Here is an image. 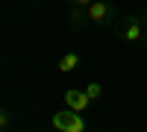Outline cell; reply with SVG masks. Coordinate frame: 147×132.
<instances>
[{
	"label": "cell",
	"mask_w": 147,
	"mask_h": 132,
	"mask_svg": "<svg viewBox=\"0 0 147 132\" xmlns=\"http://www.w3.org/2000/svg\"><path fill=\"white\" fill-rule=\"evenodd\" d=\"M85 94H88V100L94 103V100L103 94V82H88V85H85Z\"/></svg>",
	"instance_id": "52a82bcc"
},
{
	"label": "cell",
	"mask_w": 147,
	"mask_h": 132,
	"mask_svg": "<svg viewBox=\"0 0 147 132\" xmlns=\"http://www.w3.org/2000/svg\"><path fill=\"white\" fill-rule=\"evenodd\" d=\"M88 94H85V88H68L65 91V109L77 112V115H85L88 112Z\"/></svg>",
	"instance_id": "277c9868"
},
{
	"label": "cell",
	"mask_w": 147,
	"mask_h": 132,
	"mask_svg": "<svg viewBox=\"0 0 147 132\" xmlns=\"http://www.w3.org/2000/svg\"><path fill=\"white\" fill-rule=\"evenodd\" d=\"M65 21H68L71 29H85V27L91 23V21H88V9H80V6H68Z\"/></svg>",
	"instance_id": "5b68a950"
},
{
	"label": "cell",
	"mask_w": 147,
	"mask_h": 132,
	"mask_svg": "<svg viewBox=\"0 0 147 132\" xmlns=\"http://www.w3.org/2000/svg\"><path fill=\"white\" fill-rule=\"evenodd\" d=\"M0 129H3V132L12 129V112L9 109H0Z\"/></svg>",
	"instance_id": "ba28073f"
},
{
	"label": "cell",
	"mask_w": 147,
	"mask_h": 132,
	"mask_svg": "<svg viewBox=\"0 0 147 132\" xmlns=\"http://www.w3.org/2000/svg\"><path fill=\"white\" fill-rule=\"evenodd\" d=\"M118 35H121V41H124V44H129V47L144 44L147 27H144L141 15H127V18H121V23H118Z\"/></svg>",
	"instance_id": "7a4b0ae2"
},
{
	"label": "cell",
	"mask_w": 147,
	"mask_h": 132,
	"mask_svg": "<svg viewBox=\"0 0 147 132\" xmlns=\"http://www.w3.org/2000/svg\"><path fill=\"white\" fill-rule=\"evenodd\" d=\"M88 21L94 23V27H115V23L121 21V12L118 6L112 3V0H94V3L88 6Z\"/></svg>",
	"instance_id": "6da1fadb"
},
{
	"label": "cell",
	"mask_w": 147,
	"mask_h": 132,
	"mask_svg": "<svg viewBox=\"0 0 147 132\" xmlns=\"http://www.w3.org/2000/svg\"><path fill=\"white\" fill-rule=\"evenodd\" d=\"M80 62H82V59H80V53L68 50V53H62V56H59V62H56V70H59V74H74V70L80 68Z\"/></svg>",
	"instance_id": "8992f818"
},
{
	"label": "cell",
	"mask_w": 147,
	"mask_h": 132,
	"mask_svg": "<svg viewBox=\"0 0 147 132\" xmlns=\"http://www.w3.org/2000/svg\"><path fill=\"white\" fill-rule=\"evenodd\" d=\"M53 126L59 132H85V115H77V112H56L53 115Z\"/></svg>",
	"instance_id": "3957f363"
},
{
	"label": "cell",
	"mask_w": 147,
	"mask_h": 132,
	"mask_svg": "<svg viewBox=\"0 0 147 132\" xmlns=\"http://www.w3.org/2000/svg\"><path fill=\"white\" fill-rule=\"evenodd\" d=\"M91 3H94V0H71V3H68V6H80V9H88Z\"/></svg>",
	"instance_id": "9c48e42d"
},
{
	"label": "cell",
	"mask_w": 147,
	"mask_h": 132,
	"mask_svg": "<svg viewBox=\"0 0 147 132\" xmlns=\"http://www.w3.org/2000/svg\"><path fill=\"white\" fill-rule=\"evenodd\" d=\"M141 47H144V50H147V35H144V44H141Z\"/></svg>",
	"instance_id": "30bf717a"
}]
</instances>
